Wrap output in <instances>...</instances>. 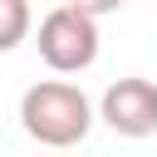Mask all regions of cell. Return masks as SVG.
Instances as JSON below:
<instances>
[{
  "label": "cell",
  "instance_id": "1",
  "mask_svg": "<svg viewBox=\"0 0 157 157\" xmlns=\"http://www.w3.org/2000/svg\"><path fill=\"white\" fill-rule=\"evenodd\" d=\"M20 123L25 132L39 142V147H74L88 137L93 128V103L83 98L78 83L69 78H44V83H29L25 98H20Z\"/></svg>",
  "mask_w": 157,
  "mask_h": 157
},
{
  "label": "cell",
  "instance_id": "2",
  "mask_svg": "<svg viewBox=\"0 0 157 157\" xmlns=\"http://www.w3.org/2000/svg\"><path fill=\"white\" fill-rule=\"evenodd\" d=\"M34 44H39V59L54 74H83L98 59V20L74 10V5H59L39 20Z\"/></svg>",
  "mask_w": 157,
  "mask_h": 157
},
{
  "label": "cell",
  "instance_id": "3",
  "mask_svg": "<svg viewBox=\"0 0 157 157\" xmlns=\"http://www.w3.org/2000/svg\"><path fill=\"white\" fill-rule=\"evenodd\" d=\"M98 118L118 137H152L157 132V83L152 78H118L108 83Z\"/></svg>",
  "mask_w": 157,
  "mask_h": 157
},
{
  "label": "cell",
  "instance_id": "4",
  "mask_svg": "<svg viewBox=\"0 0 157 157\" xmlns=\"http://www.w3.org/2000/svg\"><path fill=\"white\" fill-rule=\"evenodd\" d=\"M29 39V0H0V54Z\"/></svg>",
  "mask_w": 157,
  "mask_h": 157
},
{
  "label": "cell",
  "instance_id": "5",
  "mask_svg": "<svg viewBox=\"0 0 157 157\" xmlns=\"http://www.w3.org/2000/svg\"><path fill=\"white\" fill-rule=\"evenodd\" d=\"M64 5H74V10H83V15H93V20H103V15H113V10H123L128 0H64Z\"/></svg>",
  "mask_w": 157,
  "mask_h": 157
}]
</instances>
